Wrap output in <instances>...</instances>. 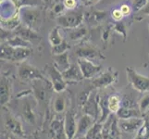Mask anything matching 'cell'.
Wrapping results in <instances>:
<instances>
[{
	"label": "cell",
	"mask_w": 149,
	"mask_h": 139,
	"mask_svg": "<svg viewBox=\"0 0 149 139\" xmlns=\"http://www.w3.org/2000/svg\"><path fill=\"white\" fill-rule=\"evenodd\" d=\"M15 35H16V34H15L14 31L7 30V29H5V28L0 29V37H1V44L7 43L8 41H9L11 38H13Z\"/></svg>",
	"instance_id": "obj_36"
},
{
	"label": "cell",
	"mask_w": 149,
	"mask_h": 139,
	"mask_svg": "<svg viewBox=\"0 0 149 139\" xmlns=\"http://www.w3.org/2000/svg\"><path fill=\"white\" fill-rule=\"evenodd\" d=\"M67 107V100L63 95H58L56 97L53 103V109L56 113H62L65 111Z\"/></svg>",
	"instance_id": "obj_29"
},
{
	"label": "cell",
	"mask_w": 149,
	"mask_h": 139,
	"mask_svg": "<svg viewBox=\"0 0 149 139\" xmlns=\"http://www.w3.org/2000/svg\"><path fill=\"white\" fill-rule=\"evenodd\" d=\"M14 2H16V4H17V2H18V0H13Z\"/></svg>",
	"instance_id": "obj_48"
},
{
	"label": "cell",
	"mask_w": 149,
	"mask_h": 139,
	"mask_svg": "<svg viewBox=\"0 0 149 139\" xmlns=\"http://www.w3.org/2000/svg\"><path fill=\"white\" fill-rule=\"evenodd\" d=\"M32 53V48L28 47H13L7 43L1 44V59L19 62L23 61Z\"/></svg>",
	"instance_id": "obj_3"
},
{
	"label": "cell",
	"mask_w": 149,
	"mask_h": 139,
	"mask_svg": "<svg viewBox=\"0 0 149 139\" xmlns=\"http://www.w3.org/2000/svg\"><path fill=\"white\" fill-rule=\"evenodd\" d=\"M44 73L45 77L51 82L54 91L56 93L60 94V93H62L66 90L67 86H68V83L64 79L62 73L56 68L54 63H47L45 65Z\"/></svg>",
	"instance_id": "obj_4"
},
{
	"label": "cell",
	"mask_w": 149,
	"mask_h": 139,
	"mask_svg": "<svg viewBox=\"0 0 149 139\" xmlns=\"http://www.w3.org/2000/svg\"><path fill=\"white\" fill-rule=\"evenodd\" d=\"M50 135L52 139H68L65 133L64 121L58 119L54 120L50 126Z\"/></svg>",
	"instance_id": "obj_19"
},
{
	"label": "cell",
	"mask_w": 149,
	"mask_h": 139,
	"mask_svg": "<svg viewBox=\"0 0 149 139\" xmlns=\"http://www.w3.org/2000/svg\"><path fill=\"white\" fill-rule=\"evenodd\" d=\"M116 139H120V136H118V137H117Z\"/></svg>",
	"instance_id": "obj_49"
},
{
	"label": "cell",
	"mask_w": 149,
	"mask_h": 139,
	"mask_svg": "<svg viewBox=\"0 0 149 139\" xmlns=\"http://www.w3.org/2000/svg\"><path fill=\"white\" fill-rule=\"evenodd\" d=\"M95 139H104V137H103V135H102V132L99 133V135L98 136H97Z\"/></svg>",
	"instance_id": "obj_46"
},
{
	"label": "cell",
	"mask_w": 149,
	"mask_h": 139,
	"mask_svg": "<svg viewBox=\"0 0 149 139\" xmlns=\"http://www.w3.org/2000/svg\"><path fill=\"white\" fill-rule=\"evenodd\" d=\"M77 63H78L80 67V70L81 71V73H83L84 79L95 78L102 71L101 65L95 64L93 61L85 59H77Z\"/></svg>",
	"instance_id": "obj_10"
},
{
	"label": "cell",
	"mask_w": 149,
	"mask_h": 139,
	"mask_svg": "<svg viewBox=\"0 0 149 139\" xmlns=\"http://www.w3.org/2000/svg\"><path fill=\"white\" fill-rule=\"evenodd\" d=\"M14 33L18 36H20L24 40L28 41L31 44L32 43H36L41 41V35L38 34V32L31 29L25 25L20 23L19 26L14 30Z\"/></svg>",
	"instance_id": "obj_14"
},
{
	"label": "cell",
	"mask_w": 149,
	"mask_h": 139,
	"mask_svg": "<svg viewBox=\"0 0 149 139\" xmlns=\"http://www.w3.org/2000/svg\"><path fill=\"white\" fill-rule=\"evenodd\" d=\"M33 96L38 102L45 103L51 97V93L54 91L51 82L47 79H39L32 82Z\"/></svg>",
	"instance_id": "obj_5"
},
{
	"label": "cell",
	"mask_w": 149,
	"mask_h": 139,
	"mask_svg": "<svg viewBox=\"0 0 149 139\" xmlns=\"http://www.w3.org/2000/svg\"><path fill=\"white\" fill-rule=\"evenodd\" d=\"M136 13H137V16H140L142 18L146 17V16H149V0H148V2L146 3V6Z\"/></svg>",
	"instance_id": "obj_44"
},
{
	"label": "cell",
	"mask_w": 149,
	"mask_h": 139,
	"mask_svg": "<svg viewBox=\"0 0 149 139\" xmlns=\"http://www.w3.org/2000/svg\"><path fill=\"white\" fill-rule=\"evenodd\" d=\"M119 119H131V118L143 117V113L139 109H130V108L121 107L120 110L116 113Z\"/></svg>",
	"instance_id": "obj_22"
},
{
	"label": "cell",
	"mask_w": 149,
	"mask_h": 139,
	"mask_svg": "<svg viewBox=\"0 0 149 139\" xmlns=\"http://www.w3.org/2000/svg\"><path fill=\"white\" fill-rule=\"evenodd\" d=\"M84 20V11L79 9L68 10L65 11L63 14L59 15L56 18V22L59 27L67 29H73L79 27L81 25Z\"/></svg>",
	"instance_id": "obj_2"
},
{
	"label": "cell",
	"mask_w": 149,
	"mask_h": 139,
	"mask_svg": "<svg viewBox=\"0 0 149 139\" xmlns=\"http://www.w3.org/2000/svg\"><path fill=\"white\" fill-rule=\"evenodd\" d=\"M148 0H133L132 1V8L134 12H138L143 7L146 6Z\"/></svg>",
	"instance_id": "obj_40"
},
{
	"label": "cell",
	"mask_w": 149,
	"mask_h": 139,
	"mask_svg": "<svg viewBox=\"0 0 149 139\" xmlns=\"http://www.w3.org/2000/svg\"><path fill=\"white\" fill-rule=\"evenodd\" d=\"M121 12L124 15V17H128L130 16L132 14V12L133 11V8H132V5H130V4H127V3H124V4H121L120 7Z\"/></svg>",
	"instance_id": "obj_41"
},
{
	"label": "cell",
	"mask_w": 149,
	"mask_h": 139,
	"mask_svg": "<svg viewBox=\"0 0 149 139\" xmlns=\"http://www.w3.org/2000/svg\"><path fill=\"white\" fill-rule=\"evenodd\" d=\"M11 84L10 80L6 76H1V105H6L10 98Z\"/></svg>",
	"instance_id": "obj_21"
},
{
	"label": "cell",
	"mask_w": 149,
	"mask_h": 139,
	"mask_svg": "<svg viewBox=\"0 0 149 139\" xmlns=\"http://www.w3.org/2000/svg\"><path fill=\"white\" fill-rule=\"evenodd\" d=\"M136 100L132 94H125L121 97V107L130 108V109H136Z\"/></svg>",
	"instance_id": "obj_30"
},
{
	"label": "cell",
	"mask_w": 149,
	"mask_h": 139,
	"mask_svg": "<svg viewBox=\"0 0 149 139\" xmlns=\"http://www.w3.org/2000/svg\"><path fill=\"white\" fill-rule=\"evenodd\" d=\"M111 18L112 20H114L115 22H121V20H123V18H124V15H123V13L121 12L120 8H115L113 9L111 13Z\"/></svg>",
	"instance_id": "obj_38"
},
{
	"label": "cell",
	"mask_w": 149,
	"mask_h": 139,
	"mask_svg": "<svg viewBox=\"0 0 149 139\" xmlns=\"http://www.w3.org/2000/svg\"><path fill=\"white\" fill-rule=\"evenodd\" d=\"M53 63L56 66V68L59 71L64 73V71L68 70L71 65L69 60L68 52L58 54V55H53Z\"/></svg>",
	"instance_id": "obj_20"
},
{
	"label": "cell",
	"mask_w": 149,
	"mask_h": 139,
	"mask_svg": "<svg viewBox=\"0 0 149 139\" xmlns=\"http://www.w3.org/2000/svg\"><path fill=\"white\" fill-rule=\"evenodd\" d=\"M74 139H86L85 136H81V137H75Z\"/></svg>",
	"instance_id": "obj_47"
},
{
	"label": "cell",
	"mask_w": 149,
	"mask_h": 139,
	"mask_svg": "<svg viewBox=\"0 0 149 139\" xmlns=\"http://www.w3.org/2000/svg\"><path fill=\"white\" fill-rule=\"evenodd\" d=\"M63 4L68 10L76 9L77 5H78V0H63Z\"/></svg>",
	"instance_id": "obj_42"
},
{
	"label": "cell",
	"mask_w": 149,
	"mask_h": 139,
	"mask_svg": "<svg viewBox=\"0 0 149 139\" xmlns=\"http://www.w3.org/2000/svg\"><path fill=\"white\" fill-rule=\"evenodd\" d=\"M80 1L83 3L84 6H93V5L96 4L97 2H99L100 0H80Z\"/></svg>",
	"instance_id": "obj_45"
},
{
	"label": "cell",
	"mask_w": 149,
	"mask_h": 139,
	"mask_svg": "<svg viewBox=\"0 0 149 139\" xmlns=\"http://www.w3.org/2000/svg\"><path fill=\"white\" fill-rule=\"evenodd\" d=\"M125 71L128 81L133 87V89L140 93H146L149 91V77L138 73L131 67H126Z\"/></svg>",
	"instance_id": "obj_7"
},
{
	"label": "cell",
	"mask_w": 149,
	"mask_h": 139,
	"mask_svg": "<svg viewBox=\"0 0 149 139\" xmlns=\"http://www.w3.org/2000/svg\"><path fill=\"white\" fill-rule=\"evenodd\" d=\"M148 27H149V20H148Z\"/></svg>",
	"instance_id": "obj_50"
},
{
	"label": "cell",
	"mask_w": 149,
	"mask_h": 139,
	"mask_svg": "<svg viewBox=\"0 0 149 139\" xmlns=\"http://www.w3.org/2000/svg\"><path fill=\"white\" fill-rule=\"evenodd\" d=\"M107 12L104 10H91L84 13V20L90 26H97L107 19Z\"/></svg>",
	"instance_id": "obj_18"
},
{
	"label": "cell",
	"mask_w": 149,
	"mask_h": 139,
	"mask_svg": "<svg viewBox=\"0 0 149 139\" xmlns=\"http://www.w3.org/2000/svg\"><path fill=\"white\" fill-rule=\"evenodd\" d=\"M120 130L125 133H134L139 131L143 125V118H131V119H119L118 122Z\"/></svg>",
	"instance_id": "obj_12"
},
{
	"label": "cell",
	"mask_w": 149,
	"mask_h": 139,
	"mask_svg": "<svg viewBox=\"0 0 149 139\" xmlns=\"http://www.w3.org/2000/svg\"><path fill=\"white\" fill-rule=\"evenodd\" d=\"M118 81V73L112 68H109L106 71L96 75L92 81L94 89H104L113 85Z\"/></svg>",
	"instance_id": "obj_9"
},
{
	"label": "cell",
	"mask_w": 149,
	"mask_h": 139,
	"mask_svg": "<svg viewBox=\"0 0 149 139\" xmlns=\"http://www.w3.org/2000/svg\"><path fill=\"white\" fill-rule=\"evenodd\" d=\"M1 20H8L19 13V8L13 0H1Z\"/></svg>",
	"instance_id": "obj_16"
},
{
	"label": "cell",
	"mask_w": 149,
	"mask_h": 139,
	"mask_svg": "<svg viewBox=\"0 0 149 139\" xmlns=\"http://www.w3.org/2000/svg\"><path fill=\"white\" fill-rule=\"evenodd\" d=\"M64 79L66 80L67 83H78L84 79V77L81 73V71L80 70V67L78 63H73L71 64L70 68L65 71L64 73H62Z\"/></svg>",
	"instance_id": "obj_17"
},
{
	"label": "cell",
	"mask_w": 149,
	"mask_h": 139,
	"mask_svg": "<svg viewBox=\"0 0 149 139\" xmlns=\"http://www.w3.org/2000/svg\"><path fill=\"white\" fill-rule=\"evenodd\" d=\"M22 24L38 32L42 24V11L39 8L22 7L19 8Z\"/></svg>",
	"instance_id": "obj_1"
},
{
	"label": "cell",
	"mask_w": 149,
	"mask_h": 139,
	"mask_svg": "<svg viewBox=\"0 0 149 139\" xmlns=\"http://www.w3.org/2000/svg\"><path fill=\"white\" fill-rule=\"evenodd\" d=\"M20 23L22 22H20L19 15L18 13L16 16L11 18V19L1 20V28H5L7 30H10V31H14Z\"/></svg>",
	"instance_id": "obj_26"
},
{
	"label": "cell",
	"mask_w": 149,
	"mask_h": 139,
	"mask_svg": "<svg viewBox=\"0 0 149 139\" xmlns=\"http://www.w3.org/2000/svg\"><path fill=\"white\" fill-rule=\"evenodd\" d=\"M77 122L78 121H76V113L74 110L70 109L67 110L64 119V128L68 139H74L77 132Z\"/></svg>",
	"instance_id": "obj_13"
},
{
	"label": "cell",
	"mask_w": 149,
	"mask_h": 139,
	"mask_svg": "<svg viewBox=\"0 0 149 139\" xmlns=\"http://www.w3.org/2000/svg\"><path fill=\"white\" fill-rule=\"evenodd\" d=\"M99 100H100V97L98 94L95 92H92L88 100L86 101L84 106L83 107L84 114L90 115L96 121H98V119L100 118Z\"/></svg>",
	"instance_id": "obj_11"
},
{
	"label": "cell",
	"mask_w": 149,
	"mask_h": 139,
	"mask_svg": "<svg viewBox=\"0 0 149 139\" xmlns=\"http://www.w3.org/2000/svg\"><path fill=\"white\" fill-rule=\"evenodd\" d=\"M19 78L24 82H33L39 79H47L45 73L36 67L29 64L28 62H22L18 67Z\"/></svg>",
	"instance_id": "obj_8"
},
{
	"label": "cell",
	"mask_w": 149,
	"mask_h": 139,
	"mask_svg": "<svg viewBox=\"0 0 149 139\" xmlns=\"http://www.w3.org/2000/svg\"><path fill=\"white\" fill-rule=\"evenodd\" d=\"M8 45L13 46V47H28V48H32V44L28 41L24 40L20 36L18 35H15L13 38H11L9 41L7 42Z\"/></svg>",
	"instance_id": "obj_28"
},
{
	"label": "cell",
	"mask_w": 149,
	"mask_h": 139,
	"mask_svg": "<svg viewBox=\"0 0 149 139\" xmlns=\"http://www.w3.org/2000/svg\"><path fill=\"white\" fill-rule=\"evenodd\" d=\"M102 128H103V123H101L99 122H96L95 124L92 126L91 129L88 131V133H86L85 138L86 139H95L102 132Z\"/></svg>",
	"instance_id": "obj_32"
},
{
	"label": "cell",
	"mask_w": 149,
	"mask_h": 139,
	"mask_svg": "<svg viewBox=\"0 0 149 139\" xmlns=\"http://www.w3.org/2000/svg\"><path fill=\"white\" fill-rule=\"evenodd\" d=\"M5 125H6L7 129H8L10 132L16 133V135H19V136L22 135V124H20L19 122L15 119V118L8 117L6 120V122H5Z\"/></svg>",
	"instance_id": "obj_25"
},
{
	"label": "cell",
	"mask_w": 149,
	"mask_h": 139,
	"mask_svg": "<svg viewBox=\"0 0 149 139\" xmlns=\"http://www.w3.org/2000/svg\"><path fill=\"white\" fill-rule=\"evenodd\" d=\"M43 0H18L17 6L18 8H22V7H34V8H39L43 6Z\"/></svg>",
	"instance_id": "obj_33"
},
{
	"label": "cell",
	"mask_w": 149,
	"mask_h": 139,
	"mask_svg": "<svg viewBox=\"0 0 149 139\" xmlns=\"http://www.w3.org/2000/svg\"><path fill=\"white\" fill-rule=\"evenodd\" d=\"M138 108L143 113V116L149 110V95H146L142 97L138 103Z\"/></svg>",
	"instance_id": "obj_37"
},
{
	"label": "cell",
	"mask_w": 149,
	"mask_h": 139,
	"mask_svg": "<svg viewBox=\"0 0 149 139\" xmlns=\"http://www.w3.org/2000/svg\"><path fill=\"white\" fill-rule=\"evenodd\" d=\"M64 39L61 36L59 33V27H54L52 30L50 31L48 34V41L51 45V46H54L60 44Z\"/></svg>",
	"instance_id": "obj_27"
},
{
	"label": "cell",
	"mask_w": 149,
	"mask_h": 139,
	"mask_svg": "<svg viewBox=\"0 0 149 139\" xmlns=\"http://www.w3.org/2000/svg\"><path fill=\"white\" fill-rule=\"evenodd\" d=\"M107 102H109V108L110 112L113 113V114H116L121 108V96L117 94V93L111 94L107 97Z\"/></svg>",
	"instance_id": "obj_23"
},
{
	"label": "cell",
	"mask_w": 149,
	"mask_h": 139,
	"mask_svg": "<svg viewBox=\"0 0 149 139\" xmlns=\"http://www.w3.org/2000/svg\"><path fill=\"white\" fill-rule=\"evenodd\" d=\"M113 30L115 31L117 34H119L120 36L123 37V40L126 41V38H127V27L125 23L121 22H115V24L113 25Z\"/></svg>",
	"instance_id": "obj_35"
},
{
	"label": "cell",
	"mask_w": 149,
	"mask_h": 139,
	"mask_svg": "<svg viewBox=\"0 0 149 139\" xmlns=\"http://www.w3.org/2000/svg\"><path fill=\"white\" fill-rule=\"evenodd\" d=\"M65 6L63 2H58L56 3L54 6H53V8H52V11L55 15H58V16H59V15L63 14L65 12Z\"/></svg>",
	"instance_id": "obj_39"
},
{
	"label": "cell",
	"mask_w": 149,
	"mask_h": 139,
	"mask_svg": "<svg viewBox=\"0 0 149 139\" xmlns=\"http://www.w3.org/2000/svg\"><path fill=\"white\" fill-rule=\"evenodd\" d=\"M96 122L97 121L94 119L93 117H91L90 115H87V114L83 115L78 120V122H77V132H76L75 137L85 136L86 133H88V131L91 129L92 126H93Z\"/></svg>",
	"instance_id": "obj_15"
},
{
	"label": "cell",
	"mask_w": 149,
	"mask_h": 139,
	"mask_svg": "<svg viewBox=\"0 0 149 139\" xmlns=\"http://www.w3.org/2000/svg\"><path fill=\"white\" fill-rule=\"evenodd\" d=\"M74 53L78 59H85L93 62L94 60L106 59V56L96 46L90 44H81L75 48Z\"/></svg>",
	"instance_id": "obj_6"
},
{
	"label": "cell",
	"mask_w": 149,
	"mask_h": 139,
	"mask_svg": "<svg viewBox=\"0 0 149 139\" xmlns=\"http://www.w3.org/2000/svg\"><path fill=\"white\" fill-rule=\"evenodd\" d=\"M91 88H93V86H92V85H91V87H89V88H86V90L81 91L78 95V96H77V103H78L79 106L84 107V104L86 103V101L88 100L91 93L93 92Z\"/></svg>",
	"instance_id": "obj_34"
},
{
	"label": "cell",
	"mask_w": 149,
	"mask_h": 139,
	"mask_svg": "<svg viewBox=\"0 0 149 139\" xmlns=\"http://www.w3.org/2000/svg\"><path fill=\"white\" fill-rule=\"evenodd\" d=\"M70 49V44L67 42L66 40H63L60 44L52 46V47H51V52H52L53 55H58V54L68 52Z\"/></svg>",
	"instance_id": "obj_31"
},
{
	"label": "cell",
	"mask_w": 149,
	"mask_h": 139,
	"mask_svg": "<svg viewBox=\"0 0 149 139\" xmlns=\"http://www.w3.org/2000/svg\"><path fill=\"white\" fill-rule=\"evenodd\" d=\"M67 30H70L69 38L71 41H80L87 34V29L84 25H80V26L77 28L67 29Z\"/></svg>",
	"instance_id": "obj_24"
},
{
	"label": "cell",
	"mask_w": 149,
	"mask_h": 139,
	"mask_svg": "<svg viewBox=\"0 0 149 139\" xmlns=\"http://www.w3.org/2000/svg\"><path fill=\"white\" fill-rule=\"evenodd\" d=\"M110 34H111V26H109L106 30L103 31L102 35H101V39L105 44L107 43V41L110 38Z\"/></svg>",
	"instance_id": "obj_43"
}]
</instances>
